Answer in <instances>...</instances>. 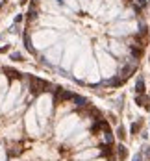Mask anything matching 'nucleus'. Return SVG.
Wrapping results in <instances>:
<instances>
[{
	"mask_svg": "<svg viewBox=\"0 0 150 161\" xmlns=\"http://www.w3.org/2000/svg\"><path fill=\"white\" fill-rule=\"evenodd\" d=\"M52 11L54 30L104 69L108 87H119L137 70L148 26L135 0H41Z\"/></svg>",
	"mask_w": 150,
	"mask_h": 161,
	"instance_id": "obj_1",
	"label": "nucleus"
},
{
	"mask_svg": "<svg viewBox=\"0 0 150 161\" xmlns=\"http://www.w3.org/2000/svg\"><path fill=\"white\" fill-rule=\"evenodd\" d=\"M135 102H137V106L145 108L147 111L150 109V96H147V95H137L135 96Z\"/></svg>",
	"mask_w": 150,
	"mask_h": 161,
	"instance_id": "obj_2",
	"label": "nucleus"
},
{
	"mask_svg": "<svg viewBox=\"0 0 150 161\" xmlns=\"http://www.w3.org/2000/svg\"><path fill=\"white\" fill-rule=\"evenodd\" d=\"M135 91H137V95H145V80H143V78H139V80H137Z\"/></svg>",
	"mask_w": 150,
	"mask_h": 161,
	"instance_id": "obj_3",
	"label": "nucleus"
},
{
	"mask_svg": "<svg viewBox=\"0 0 150 161\" xmlns=\"http://www.w3.org/2000/svg\"><path fill=\"white\" fill-rule=\"evenodd\" d=\"M117 150H119V159L124 161L126 156H128V150H126V146H124V144H121V146H117Z\"/></svg>",
	"mask_w": 150,
	"mask_h": 161,
	"instance_id": "obj_4",
	"label": "nucleus"
},
{
	"mask_svg": "<svg viewBox=\"0 0 150 161\" xmlns=\"http://www.w3.org/2000/svg\"><path fill=\"white\" fill-rule=\"evenodd\" d=\"M139 128H141V122H133L132 128H130V132H132V133H137V132H139Z\"/></svg>",
	"mask_w": 150,
	"mask_h": 161,
	"instance_id": "obj_5",
	"label": "nucleus"
},
{
	"mask_svg": "<svg viewBox=\"0 0 150 161\" xmlns=\"http://www.w3.org/2000/svg\"><path fill=\"white\" fill-rule=\"evenodd\" d=\"M117 135H119V139H124V135H126V133H124V128H119V130H117Z\"/></svg>",
	"mask_w": 150,
	"mask_h": 161,
	"instance_id": "obj_6",
	"label": "nucleus"
},
{
	"mask_svg": "<svg viewBox=\"0 0 150 161\" xmlns=\"http://www.w3.org/2000/svg\"><path fill=\"white\" fill-rule=\"evenodd\" d=\"M141 159H143V156H141V154H137L135 158H133V161H141Z\"/></svg>",
	"mask_w": 150,
	"mask_h": 161,
	"instance_id": "obj_7",
	"label": "nucleus"
},
{
	"mask_svg": "<svg viewBox=\"0 0 150 161\" xmlns=\"http://www.w3.org/2000/svg\"><path fill=\"white\" fill-rule=\"evenodd\" d=\"M147 161H150V148H148V152H147Z\"/></svg>",
	"mask_w": 150,
	"mask_h": 161,
	"instance_id": "obj_8",
	"label": "nucleus"
}]
</instances>
